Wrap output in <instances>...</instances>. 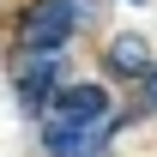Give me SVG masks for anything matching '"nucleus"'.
Wrapping results in <instances>:
<instances>
[{"mask_svg": "<svg viewBox=\"0 0 157 157\" xmlns=\"http://www.w3.org/2000/svg\"><path fill=\"white\" fill-rule=\"evenodd\" d=\"M145 103L157 109V67H151V78H145Z\"/></svg>", "mask_w": 157, "mask_h": 157, "instance_id": "nucleus-5", "label": "nucleus"}, {"mask_svg": "<svg viewBox=\"0 0 157 157\" xmlns=\"http://www.w3.org/2000/svg\"><path fill=\"white\" fill-rule=\"evenodd\" d=\"M115 133V103L103 85H60L42 109V157H91Z\"/></svg>", "mask_w": 157, "mask_h": 157, "instance_id": "nucleus-1", "label": "nucleus"}, {"mask_svg": "<svg viewBox=\"0 0 157 157\" xmlns=\"http://www.w3.org/2000/svg\"><path fill=\"white\" fill-rule=\"evenodd\" d=\"M127 6H139V0H127Z\"/></svg>", "mask_w": 157, "mask_h": 157, "instance_id": "nucleus-6", "label": "nucleus"}, {"mask_svg": "<svg viewBox=\"0 0 157 157\" xmlns=\"http://www.w3.org/2000/svg\"><path fill=\"white\" fill-rule=\"evenodd\" d=\"M85 18H91V0H30L18 18V42L24 48H60Z\"/></svg>", "mask_w": 157, "mask_h": 157, "instance_id": "nucleus-2", "label": "nucleus"}, {"mask_svg": "<svg viewBox=\"0 0 157 157\" xmlns=\"http://www.w3.org/2000/svg\"><path fill=\"white\" fill-rule=\"evenodd\" d=\"M103 60H109V73H121V78H151V42L133 36V30L109 42V55H103Z\"/></svg>", "mask_w": 157, "mask_h": 157, "instance_id": "nucleus-4", "label": "nucleus"}, {"mask_svg": "<svg viewBox=\"0 0 157 157\" xmlns=\"http://www.w3.org/2000/svg\"><path fill=\"white\" fill-rule=\"evenodd\" d=\"M12 91L30 115H42L60 97V48H24L18 67H12Z\"/></svg>", "mask_w": 157, "mask_h": 157, "instance_id": "nucleus-3", "label": "nucleus"}]
</instances>
